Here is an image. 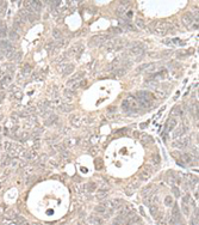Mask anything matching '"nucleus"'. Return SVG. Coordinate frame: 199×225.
<instances>
[{
    "mask_svg": "<svg viewBox=\"0 0 199 225\" xmlns=\"http://www.w3.org/2000/svg\"><path fill=\"white\" fill-rule=\"evenodd\" d=\"M165 205L166 206H169V207H172L173 205H174V200L171 195H167L166 198H165Z\"/></svg>",
    "mask_w": 199,
    "mask_h": 225,
    "instance_id": "26",
    "label": "nucleus"
},
{
    "mask_svg": "<svg viewBox=\"0 0 199 225\" xmlns=\"http://www.w3.org/2000/svg\"><path fill=\"white\" fill-rule=\"evenodd\" d=\"M137 225H141V223H138V224H137Z\"/></svg>",
    "mask_w": 199,
    "mask_h": 225,
    "instance_id": "55",
    "label": "nucleus"
},
{
    "mask_svg": "<svg viewBox=\"0 0 199 225\" xmlns=\"http://www.w3.org/2000/svg\"><path fill=\"white\" fill-rule=\"evenodd\" d=\"M186 55H187V52H184V50L177 52V56H178V58H185Z\"/></svg>",
    "mask_w": 199,
    "mask_h": 225,
    "instance_id": "43",
    "label": "nucleus"
},
{
    "mask_svg": "<svg viewBox=\"0 0 199 225\" xmlns=\"http://www.w3.org/2000/svg\"><path fill=\"white\" fill-rule=\"evenodd\" d=\"M154 33L159 36H165L169 29H172V25L169 23H163V22H160V23H155L154 24Z\"/></svg>",
    "mask_w": 199,
    "mask_h": 225,
    "instance_id": "2",
    "label": "nucleus"
},
{
    "mask_svg": "<svg viewBox=\"0 0 199 225\" xmlns=\"http://www.w3.org/2000/svg\"><path fill=\"white\" fill-rule=\"evenodd\" d=\"M136 97L137 101L140 102V104L143 108H149L154 104V96L151 95L149 91H137L136 92Z\"/></svg>",
    "mask_w": 199,
    "mask_h": 225,
    "instance_id": "1",
    "label": "nucleus"
},
{
    "mask_svg": "<svg viewBox=\"0 0 199 225\" xmlns=\"http://www.w3.org/2000/svg\"><path fill=\"white\" fill-rule=\"evenodd\" d=\"M177 125H178V122H177V120L175 119H168V121H167V123H166V131H173L175 127H177Z\"/></svg>",
    "mask_w": 199,
    "mask_h": 225,
    "instance_id": "11",
    "label": "nucleus"
},
{
    "mask_svg": "<svg viewBox=\"0 0 199 225\" xmlns=\"http://www.w3.org/2000/svg\"><path fill=\"white\" fill-rule=\"evenodd\" d=\"M181 207H183V212H184V214H186V215H187V214L190 213L188 206H187V205H185V203H183V206H181Z\"/></svg>",
    "mask_w": 199,
    "mask_h": 225,
    "instance_id": "44",
    "label": "nucleus"
},
{
    "mask_svg": "<svg viewBox=\"0 0 199 225\" xmlns=\"http://www.w3.org/2000/svg\"><path fill=\"white\" fill-rule=\"evenodd\" d=\"M136 25H137V27H138V28H141V29H143V28H144V24H143V21H142V19H140V18H138V19L136 21Z\"/></svg>",
    "mask_w": 199,
    "mask_h": 225,
    "instance_id": "45",
    "label": "nucleus"
},
{
    "mask_svg": "<svg viewBox=\"0 0 199 225\" xmlns=\"http://www.w3.org/2000/svg\"><path fill=\"white\" fill-rule=\"evenodd\" d=\"M172 193L177 196V198L180 196V190H179V188H178L177 186H172Z\"/></svg>",
    "mask_w": 199,
    "mask_h": 225,
    "instance_id": "35",
    "label": "nucleus"
},
{
    "mask_svg": "<svg viewBox=\"0 0 199 225\" xmlns=\"http://www.w3.org/2000/svg\"><path fill=\"white\" fill-rule=\"evenodd\" d=\"M119 66V59H116V60H113L112 65H111V70H117Z\"/></svg>",
    "mask_w": 199,
    "mask_h": 225,
    "instance_id": "38",
    "label": "nucleus"
},
{
    "mask_svg": "<svg viewBox=\"0 0 199 225\" xmlns=\"http://www.w3.org/2000/svg\"><path fill=\"white\" fill-rule=\"evenodd\" d=\"M57 119H59V116L57 115H50L48 117V119H47V121H45V125H47V126H51V125H53V123H56V122H57Z\"/></svg>",
    "mask_w": 199,
    "mask_h": 225,
    "instance_id": "16",
    "label": "nucleus"
},
{
    "mask_svg": "<svg viewBox=\"0 0 199 225\" xmlns=\"http://www.w3.org/2000/svg\"><path fill=\"white\" fill-rule=\"evenodd\" d=\"M130 3L129 1H124V3H120V5L117 7V10H116V15L117 16H123L125 15V12L128 11V5H129Z\"/></svg>",
    "mask_w": 199,
    "mask_h": 225,
    "instance_id": "5",
    "label": "nucleus"
},
{
    "mask_svg": "<svg viewBox=\"0 0 199 225\" xmlns=\"http://www.w3.org/2000/svg\"><path fill=\"white\" fill-rule=\"evenodd\" d=\"M172 217L177 220V221H180V220H181V213H180V209H179L177 203H174L172 206Z\"/></svg>",
    "mask_w": 199,
    "mask_h": 225,
    "instance_id": "7",
    "label": "nucleus"
},
{
    "mask_svg": "<svg viewBox=\"0 0 199 225\" xmlns=\"http://www.w3.org/2000/svg\"><path fill=\"white\" fill-rule=\"evenodd\" d=\"M81 119L79 115H72L70 116V122H72V125L75 127H80L81 126Z\"/></svg>",
    "mask_w": 199,
    "mask_h": 225,
    "instance_id": "13",
    "label": "nucleus"
},
{
    "mask_svg": "<svg viewBox=\"0 0 199 225\" xmlns=\"http://www.w3.org/2000/svg\"><path fill=\"white\" fill-rule=\"evenodd\" d=\"M53 36H54V39H56V40H61V39H62L61 31H60L59 29H54V30H53Z\"/></svg>",
    "mask_w": 199,
    "mask_h": 225,
    "instance_id": "29",
    "label": "nucleus"
},
{
    "mask_svg": "<svg viewBox=\"0 0 199 225\" xmlns=\"http://www.w3.org/2000/svg\"><path fill=\"white\" fill-rule=\"evenodd\" d=\"M135 223H141L140 218H138L137 215H131V218L126 221V224L125 225H132V224H135Z\"/></svg>",
    "mask_w": 199,
    "mask_h": 225,
    "instance_id": "23",
    "label": "nucleus"
},
{
    "mask_svg": "<svg viewBox=\"0 0 199 225\" xmlns=\"http://www.w3.org/2000/svg\"><path fill=\"white\" fill-rule=\"evenodd\" d=\"M167 225H178V221L173 217H169L168 220H167Z\"/></svg>",
    "mask_w": 199,
    "mask_h": 225,
    "instance_id": "39",
    "label": "nucleus"
},
{
    "mask_svg": "<svg viewBox=\"0 0 199 225\" xmlns=\"http://www.w3.org/2000/svg\"><path fill=\"white\" fill-rule=\"evenodd\" d=\"M111 35H105V34H100V35H96L90 40V46L91 47H96V46H101L102 43H106V41L110 40Z\"/></svg>",
    "mask_w": 199,
    "mask_h": 225,
    "instance_id": "3",
    "label": "nucleus"
},
{
    "mask_svg": "<svg viewBox=\"0 0 199 225\" xmlns=\"http://www.w3.org/2000/svg\"><path fill=\"white\" fill-rule=\"evenodd\" d=\"M120 109L123 110V111H125V113H128L129 114V102H128V99H124L123 102H122V104H120Z\"/></svg>",
    "mask_w": 199,
    "mask_h": 225,
    "instance_id": "20",
    "label": "nucleus"
},
{
    "mask_svg": "<svg viewBox=\"0 0 199 225\" xmlns=\"http://www.w3.org/2000/svg\"><path fill=\"white\" fill-rule=\"evenodd\" d=\"M4 146H5V150H11L12 144L11 143H5L4 144Z\"/></svg>",
    "mask_w": 199,
    "mask_h": 225,
    "instance_id": "51",
    "label": "nucleus"
},
{
    "mask_svg": "<svg viewBox=\"0 0 199 225\" xmlns=\"http://www.w3.org/2000/svg\"><path fill=\"white\" fill-rule=\"evenodd\" d=\"M106 196H107V190H99L97 194V198L100 199V200H101V199H105Z\"/></svg>",
    "mask_w": 199,
    "mask_h": 225,
    "instance_id": "30",
    "label": "nucleus"
},
{
    "mask_svg": "<svg viewBox=\"0 0 199 225\" xmlns=\"http://www.w3.org/2000/svg\"><path fill=\"white\" fill-rule=\"evenodd\" d=\"M7 36V31H6V28L4 29H0V40H4Z\"/></svg>",
    "mask_w": 199,
    "mask_h": 225,
    "instance_id": "37",
    "label": "nucleus"
},
{
    "mask_svg": "<svg viewBox=\"0 0 199 225\" xmlns=\"http://www.w3.org/2000/svg\"><path fill=\"white\" fill-rule=\"evenodd\" d=\"M140 140H141V143L143 144V145H148V144L153 143V138H151L150 135H148V134H142Z\"/></svg>",
    "mask_w": 199,
    "mask_h": 225,
    "instance_id": "15",
    "label": "nucleus"
},
{
    "mask_svg": "<svg viewBox=\"0 0 199 225\" xmlns=\"http://www.w3.org/2000/svg\"><path fill=\"white\" fill-rule=\"evenodd\" d=\"M30 4H31V5H30V10H31L32 12L37 13V12L41 11L42 5H41V3H39V1H31Z\"/></svg>",
    "mask_w": 199,
    "mask_h": 225,
    "instance_id": "12",
    "label": "nucleus"
},
{
    "mask_svg": "<svg viewBox=\"0 0 199 225\" xmlns=\"http://www.w3.org/2000/svg\"><path fill=\"white\" fill-rule=\"evenodd\" d=\"M140 211H141V213H142V215H144V211H143L142 207H140Z\"/></svg>",
    "mask_w": 199,
    "mask_h": 225,
    "instance_id": "53",
    "label": "nucleus"
},
{
    "mask_svg": "<svg viewBox=\"0 0 199 225\" xmlns=\"http://www.w3.org/2000/svg\"><path fill=\"white\" fill-rule=\"evenodd\" d=\"M73 71H74V65H67L63 70V76H68Z\"/></svg>",
    "mask_w": 199,
    "mask_h": 225,
    "instance_id": "25",
    "label": "nucleus"
},
{
    "mask_svg": "<svg viewBox=\"0 0 199 225\" xmlns=\"http://www.w3.org/2000/svg\"><path fill=\"white\" fill-rule=\"evenodd\" d=\"M10 162H11V158H10V157H5L4 160H2V165H8Z\"/></svg>",
    "mask_w": 199,
    "mask_h": 225,
    "instance_id": "48",
    "label": "nucleus"
},
{
    "mask_svg": "<svg viewBox=\"0 0 199 225\" xmlns=\"http://www.w3.org/2000/svg\"><path fill=\"white\" fill-rule=\"evenodd\" d=\"M151 189H153V186H151V184H150V186H147V187H145V188H144V189L142 190V193H143V195H145V194H147V193H148V192H150Z\"/></svg>",
    "mask_w": 199,
    "mask_h": 225,
    "instance_id": "46",
    "label": "nucleus"
},
{
    "mask_svg": "<svg viewBox=\"0 0 199 225\" xmlns=\"http://www.w3.org/2000/svg\"><path fill=\"white\" fill-rule=\"evenodd\" d=\"M151 162L154 163V164H160V156L159 154H154L153 156V158H151Z\"/></svg>",
    "mask_w": 199,
    "mask_h": 225,
    "instance_id": "36",
    "label": "nucleus"
},
{
    "mask_svg": "<svg viewBox=\"0 0 199 225\" xmlns=\"http://www.w3.org/2000/svg\"><path fill=\"white\" fill-rule=\"evenodd\" d=\"M87 84V80L86 79H84V80H80V88H85Z\"/></svg>",
    "mask_w": 199,
    "mask_h": 225,
    "instance_id": "52",
    "label": "nucleus"
},
{
    "mask_svg": "<svg viewBox=\"0 0 199 225\" xmlns=\"http://www.w3.org/2000/svg\"><path fill=\"white\" fill-rule=\"evenodd\" d=\"M30 71H31V67H30V65H25L24 70H23V73L26 76V74H29V73H30Z\"/></svg>",
    "mask_w": 199,
    "mask_h": 225,
    "instance_id": "42",
    "label": "nucleus"
},
{
    "mask_svg": "<svg viewBox=\"0 0 199 225\" xmlns=\"http://www.w3.org/2000/svg\"><path fill=\"white\" fill-rule=\"evenodd\" d=\"M188 143H190V138H179V139H177L174 143H173V147H175V148H185L186 146L188 145Z\"/></svg>",
    "mask_w": 199,
    "mask_h": 225,
    "instance_id": "4",
    "label": "nucleus"
},
{
    "mask_svg": "<svg viewBox=\"0 0 199 225\" xmlns=\"http://www.w3.org/2000/svg\"><path fill=\"white\" fill-rule=\"evenodd\" d=\"M132 15H134V13H132V11H131V10H130V11H126V12H125V17H126L128 19H131V18H132Z\"/></svg>",
    "mask_w": 199,
    "mask_h": 225,
    "instance_id": "49",
    "label": "nucleus"
},
{
    "mask_svg": "<svg viewBox=\"0 0 199 225\" xmlns=\"http://www.w3.org/2000/svg\"><path fill=\"white\" fill-rule=\"evenodd\" d=\"M143 53H144V47L141 43L135 46V47H132V48L130 49V54H132V55H141V54H143Z\"/></svg>",
    "mask_w": 199,
    "mask_h": 225,
    "instance_id": "8",
    "label": "nucleus"
},
{
    "mask_svg": "<svg viewBox=\"0 0 199 225\" xmlns=\"http://www.w3.org/2000/svg\"><path fill=\"white\" fill-rule=\"evenodd\" d=\"M194 196L198 199V190H196V192H194Z\"/></svg>",
    "mask_w": 199,
    "mask_h": 225,
    "instance_id": "54",
    "label": "nucleus"
},
{
    "mask_svg": "<svg viewBox=\"0 0 199 225\" xmlns=\"http://www.w3.org/2000/svg\"><path fill=\"white\" fill-rule=\"evenodd\" d=\"M125 74H126V68H124V67H122V68H117V70H116V73H114L116 77H123V76H125Z\"/></svg>",
    "mask_w": 199,
    "mask_h": 225,
    "instance_id": "24",
    "label": "nucleus"
},
{
    "mask_svg": "<svg viewBox=\"0 0 199 225\" xmlns=\"http://www.w3.org/2000/svg\"><path fill=\"white\" fill-rule=\"evenodd\" d=\"M11 76H5V77L2 78V80L0 83V89H5L7 88L8 85H10V83H11Z\"/></svg>",
    "mask_w": 199,
    "mask_h": 225,
    "instance_id": "14",
    "label": "nucleus"
},
{
    "mask_svg": "<svg viewBox=\"0 0 199 225\" xmlns=\"http://www.w3.org/2000/svg\"><path fill=\"white\" fill-rule=\"evenodd\" d=\"M65 96H67V97H69V98H72V97H73V96H74V95H75V93L73 92V91H72V90H65Z\"/></svg>",
    "mask_w": 199,
    "mask_h": 225,
    "instance_id": "41",
    "label": "nucleus"
},
{
    "mask_svg": "<svg viewBox=\"0 0 199 225\" xmlns=\"http://www.w3.org/2000/svg\"><path fill=\"white\" fill-rule=\"evenodd\" d=\"M194 22V16L191 12H187L183 16V23L186 27H191V24H193Z\"/></svg>",
    "mask_w": 199,
    "mask_h": 225,
    "instance_id": "6",
    "label": "nucleus"
},
{
    "mask_svg": "<svg viewBox=\"0 0 199 225\" xmlns=\"http://www.w3.org/2000/svg\"><path fill=\"white\" fill-rule=\"evenodd\" d=\"M39 146H41V144H39V140H38V139H36V143L33 144V148H35V150H38V148H39Z\"/></svg>",
    "mask_w": 199,
    "mask_h": 225,
    "instance_id": "50",
    "label": "nucleus"
},
{
    "mask_svg": "<svg viewBox=\"0 0 199 225\" xmlns=\"http://www.w3.org/2000/svg\"><path fill=\"white\" fill-rule=\"evenodd\" d=\"M167 92L168 91H163V90H156V96L160 97V98H163L167 96Z\"/></svg>",
    "mask_w": 199,
    "mask_h": 225,
    "instance_id": "33",
    "label": "nucleus"
},
{
    "mask_svg": "<svg viewBox=\"0 0 199 225\" xmlns=\"http://www.w3.org/2000/svg\"><path fill=\"white\" fill-rule=\"evenodd\" d=\"M148 177H150V172L148 170H144L142 171L138 176V178H140V181H145V180H148Z\"/></svg>",
    "mask_w": 199,
    "mask_h": 225,
    "instance_id": "19",
    "label": "nucleus"
},
{
    "mask_svg": "<svg viewBox=\"0 0 199 225\" xmlns=\"http://www.w3.org/2000/svg\"><path fill=\"white\" fill-rule=\"evenodd\" d=\"M96 212H98V213H105V212H106V207H105V206H104V205H99V206H96Z\"/></svg>",
    "mask_w": 199,
    "mask_h": 225,
    "instance_id": "28",
    "label": "nucleus"
},
{
    "mask_svg": "<svg viewBox=\"0 0 199 225\" xmlns=\"http://www.w3.org/2000/svg\"><path fill=\"white\" fill-rule=\"evenodd\" d=\"M148 66H149V64H144V65H141L140 67H137V70H136V71H137V72H143L144 70H147V68H148Z\"/></svg>",
    "mask_w": 199,
    "mask_h": 225,
    "instance_id": "40",
    "label": "nucleus"
},
{
    "mask_svg": "<svg viewBox=\"0 0 199 225\" xmlns=\"http://www.w3.org/2000/svg\"><path fill=\"white\" fill-rule=\"evenodd\" d=\"M88 221H90L92 225H101V220L99 219V218H97V217H94V215L90 217V218H88Z\"/></svg>",
    "mask_w": 199,
    "mask_h": 225,
    "instance_id": "21",
    "label": "nucleus"
},
{
    "mask_svg": "<svg viewBox=\"0 0 199 225\" xmlns=\"http://www.w3.org/2000/svg\"><path fill=\"white\" fill-rule=\"evenodd\" d=\"M188 202H190V194H186V195L183 198V203L186 205V203H188Z\"/></svg>",
    "mask_w": 199,
    "mask_h": 225,
    "instance_id": "47",
    "label": "nucleus"
},
{
    "mask_svg": "<svg viewBox=\"0 0 199 225\" xmlns=\"http://www.w3.org/2000/svg\"><path fill=\"white\" fill-rule=\"evenodd\" d=\"M186 131H187V127H186V126H180L178 129L174 131V133H173V138H174V139H177V138L183 137L184 134L186 133Z\"/></svg>",
    "mask_w": 199,
    "mask_h": 225,
    "instance_id": "9",
    "label": "nucleus"
},
{
    "mask_svg": "<svg viewBox=\"0 0 199 225\" xmlns=\"http://www.w3.org/2000/svg\"><path fill=\"white\" fill-rule=\"evenodd\" d=\"M172 115H181V108L178 105V107H174L172 111Z\"/></svg>",
    "mask_w": 199,
    "mask_h": 225,
    "instance_id": "34",
    "label": "nucleus"
},
{
    "mask_svg": "<svg viewBox=\"0 0 199 225\" xmlns=\"http://www.w3.org/2000/svg\"><path fill=\"white\" fill-rule=\"evenodd\" d=\"M8 37L11 39V41H16V40L19 39V35H18V33H17L16 30H12V31H10V34H8Z\"/></svg>",
    "mask_w": 199,
    "mask_h": 225,
    "instance_id": "27",
    "label": "nucleus"
},
{
    "mask_svg": "<svg viewBox=\"0 0 199 225\" xmlns=\"http://www.w3.org/2000/svg\"><path fill=\"white\" fill-rule=\"evenodd\" d=\"M84 76H85V72H78V73H75V74L69 79V85H72V84H74V83H76V82L82 80Z\"/></svg>",
    "mask_w": 199,
    "mask_h": 225,
    "instance_id": "10",
    "label": "nucleus"
},
{
    "mask_svg": "<svg viewBox=\"0 0 199 225\" xmlns=\"http://www.w3.org/2000/svg\"><path fill=\"white\" fill-rule=\"evenodd\" d=\"M59 109L61 110V111H65V113H69V111L73 110V107H72L70 104H66V103H63V104H61L59 107Z\"/></svg>",
    "mask_w": 199,
    "mask_h": 225,
    "instance_id": "17",
    "label": "nucleus"
},
{
    "mask_svg": "<svg viewBox=\"0 0 199 225\" xmlns=\"http://www.w3.org/2000/svg\"><path fill=\"white\" fill-rule=\"evenodd\" d=\"M97 189V184L94 183V182H90L88 184H87V190L88 192H94Z\"/></svg>",
    "mask_w": 199,
    "mask_h": 225,
    "instance_id": "31",
    "label": "nucleus"
},
{
    "mask_svg": "<svg viewBox=\"0 0 199 225\" xmlns=\"http://www.w3.org/2000/svg\"><path fill=\"white\" fill-rule=\"evenodd\" d=\"M149 211H150L151 215H156V214L159 213V208H157V206H154V205H150V206H149Z\"/></svg>",
    "mask_w": 199,
    "mask_h": 225,
    "instance_id": "32",
    "label": "nucleus"
},
{
    "mask_svg": "<svg viewBox=\"0 0 199 225\" xmlns=\"http://www.w3.org/2000/svg\"><path fill=\"white\" fill-rule=\"evenodd\" d=\"M110 205L112 206L113 208H119L120 207V205H122V201L119 200V199H112L111 201H108Z\"/></svg>",
    "mask_w": 199,
    "mask_h": 225,
    "instance_id": "18",
    "label": "nucleus"
},
{
    "mask_svg": "<svg viewBox=\"0 0 199 225\" xmlns=\"http://www.w3.org/2000/svg\"><path fill=\"white\" fill-rule=\"evenodd\" d=\"M181 160L184 162V164H188V163H191L192 162V157H191V154H181Z\"/></svg>",
    "mask_w": 199,
    "mask_h": 225,
    "instance_id": "22",
    "label": "nucleus"
}]
</instances>
